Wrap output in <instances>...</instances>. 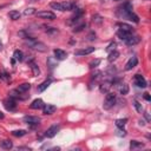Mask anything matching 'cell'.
I'll return each mask as SVG.
<instances>
[{"label": "cell", "mask_w": 151, "mask_h": 151, "mask_svg": "<svg viewBox=\"0 0 151 151\" xmlns=\"http://www.w3.org/2000/svg\"><path fill=\"white\" fill-rule=\"evenodd\" d=\"M99 63H100V60H99V59L91 62V63H90V69H93V67H96V66H97V65H98Z\"/></svg>", "instance_id": "35"}, {"label": "cell", "mask_w": 151, "mask_h": 151, "mask_svg": "<svg viewBox=\"0 0 151 151\" xmlns=\"http://www.w3.org/2000/svg\"><path fill=\"white\" fill-rule=\"evenodd\" d=\"M94 51V47H85V48H83V50H77L74 52V55H79V57H82V55H87V54H90V53H92Z\"/></svg>", "instance_id": "12"}, {"label": "cell", "mask_w": 151, "mask_h": 151, "mask_svg": "<svg viewBox=\"0 0 151 151\" xmlns=\"http://www.w3.org/2000/svg\"><path fill=\"white\" fill-rule=\"evenodd\" d=\"M118 55H119V53H118L117 51H113V52H111V53L109 54V58H107V60H109L110 63L115 62V60L118 58Z\"/></svg>", "instance_id": "26"}, {"label": "cell", "mask_w": 151, "mask_h": 151, "mask_svg": "<svg viewBox=\"0 0 151 151\" xmlns=\"http://www.w3.org/2000/svg\"><path fill=\"white\" fill-rule=\"evenodd\" d=\"M45 32L46 33H48V34H55V33H58V30L57 28H54V27H46L45 26Z\"/></svg>", "instance_id": "30"}, {"label": "cell", "mask_w": 151, "mask_h": 151, "mask_svg": "<svg viewBox=\"0 0 151 151\" xmlns=\"http://www.w3.org/2000/svg\"><path fill=\"white\" fill-rule=\"evenodd\" d=\"M55 110H57V106L51 105V104H46L43 107V113L44 115H52L53 112H55Z\"/></svg>", "instance_id": "14"}, {"label": "cell", "mask_w": 151, "mask_h": 151, "mask_svg": "<svg viewBox=\"0 0 151 151\" xmlns=\"http://www.w3.org/2000/svg\"><path fill=\"white\" fill-rule=\"evenodd\" d=\"M44 102L42 100V99H34L33 102H32V104H31V109H33V110H39V109H43L44 107Z\"/></svg>", "instance_id": "15"}, {"label": "cell", "mask_w": 151, "mask_h": 151, "mask_svg": "<svg viewBox=\"0 0 151 151\" xmlns=\"http://www.w3.org/2000/svg\"><path fill=\"white\" fill-rule=\"evenodd\" d=\"M8 17L12 19V20H18V19L21 17V14L19 13L18 11H11V12L8 13Z\"/></svg>", "instance_id": "24"}, {"label": "cell", "mask_w": 151, "mask_h": 151, "mask_svg": "<svg viewBox=\"0 0 151 151\" xmlns=\"http://www.w3.org/2000/svg\"><path fill=\"white\" fill-rule=\"evenodd\" d=\"M4 118V113L1 112V111H0V119H3Z\"/></svg>", "instance_id": "40"}, {"label": "cell", "mask_w": 151, "mask_h": 151, "mask_svg": "<svg viewBox=\"0 0 151 151\" xmlns=\"http://www.w3.org/2000/svg\"><path fill=\"white\" fill-rule=\"evenodd\" d=\"M118 27H119V31H123V32H127V33H134V28L132 26L127 25V24H118Z\"/></svg>", "instance_id": "16"}, {"label": "cell", "mask_w": 151, "mask_h": 151, "mask_svg": "<svg viewBox=\"0 0 151 151\" xmlns=\"http://www.w3.org/2000/svg\"><path fill=\"white\" fill-rule=\"evenodd\" d=\"M86 27V24H82V25H79V26H77L73 31L74 32H80V31H83V28H85Z\"/></svg>", "instance_id": "34"}, {"label": "cell", "mask_w": 151, "mask_h": 151, "mask_svg": "<svg viewBox=\"0 0 151 151\" xmlns=\"http://www.w3.org/2000/svg\"><path fill=\"white\" fill-rule=\"evenodd\" d=\"M59 125H52L51 127H48L47 130H46V132H45V137H47V138H53L55 135H57V132L59 131Z\"/></svg>", "instance_id": "8"}, {"label": "cell", "mask_w": 151, "mask_h": 151, "mask_svg": "<svg viewBox=\"0 0 151 151\" xmlns=\"http://www.w3.org/2000/svg\"><path fill=\"white\" fill-rule=\"evenodd\" d=\"M0 79H3L5 82H10L11 80V77L6 73V72H0Z\"/></svg>", "instance_id": "31"}, {"label": "cell", "mask_w": 151, "mask_h": 151, "mask_svg": "<svg viewBox=\"0 0 151 151\" xmlns=\"http://www.w3.org/2000/svg\"><path fill=\"white\" fill-rule=\"evenodd\" d=\"M27 134V131L26 130H15V131H12V135L14 137H23Z\"/></svg>", "instance_id": "25"}, {"label": "cell", "mask_w": 151, "mask_h": 151, "mask_svg": "<svg viewBox=\"0 0 151 151\" xmlns=\"http://www.w3.org/2000/svg\"><path fill=\"white\" fill-rule=\"evenodd\" d=\"M26 39H27V40H26V44H27L31 48H33V50H35V51H39V52H45V51H46V45H45L44 43L35 40L34 38H32V37L26 38Z\"/></svg>", "instance_id": "3"}, {"label": "cell", "mask_w": 151, "mask_h": 151, "mask_svg": "<svg viewBox=\"0 0 151 151\" xmlns=\"http://www.w3.org/2000/svg\"><path fill=\"white\" fill-rule=\"evenodd\" d=\"M18 150H31V149H28V148H26V146H18Z\"/></svg>", "instance_id": "39"}, {"label": "cell", "mask_w": 151, "mask_h": 151, "mask_svg": "<svg viewBox=\"0 0 151 151\" xmlns=\"http://www.w3.org/2000/svg\"><path fill=\"white\" fill-rule=\"evenodd\" d=\"M28 1H31V3H32V1H35V0H28Z\"/></svg>", "instance_id": "41"}, {"label": "cell", "mask_w": 151, "mask_h": 151, "mask_svg": "<svg viewBox=\"0 0 151 151\" xmlns=\"http://www.w3.org/2000/svg\"><path fill=\"white\" fill-rule=\"evenodd\" d=\"M118 14H119L121 17H123V18H126V19H129V20L136 23V24L139 23V18H138L134 12H132V7H131L130 3H125L122 7H119Z\"/></svg>", "instance_id": "1"}, {"label": "cell", "mask_w": 151, "mask_h": 151, "mask_svg": "<svg viewBox=\"0 0 151 151\" xmlns=\"http://www.w3.org/2000/svg\"><path fill=\"white\" fill-rule=\"evenodd\" d=\"M144 99H145V100H148V102L151 99V98H150V96H149V93H144Z\"/></svg>", "instance_id": "38"}, {"label": "cell", "mask_w": 151, "mask_h": 151, "mask_svg": "<svg viewBox=\"0 0 151 151\" xmlns=\"http://www.w3.org/2000/svg\"><path fill=\"white\" fill-rule=\"evenodd\" d=\"M30 67H31V70H32V72H33V76H37L40 73V70H39V67H38V65L32 60V62H30Z\"/></svg>", "instance_id": "22"}, {"label": "cell", "mask_w": 151, "mask_h": 151, "mask_svg": "<svg viewBox=\"0 0 151 151\" xmlns=\"http://www.w3.org/2000/svg\"><path fill=\"white\" fill-rule=\"evenodd\" d=\"M13 58L18 62H23L24 60V53L20 50H15L14 53H13Z\"/></svg>", "instance_id": "20"}, {"label": "cell", "mask_w": 151, "mask_h": 151, "mask_svg": "<svg viewBox=\"0 0 151 151\" xmlns=\"http://www.w3.org/2000/svg\"><path fill=\"white\" fill-rule=\"evenodd\" d=\"M117 98H116V94L115 93H107L106 97H105V100H104V104H103V107L105 110H110L113 105H115Z\"/></svg>", "instance_id": "4"}, {"label": "cell", "mask_w": 151, "mask_h": 151, "mask_svg": "<svg viewBox=\"0 0 151 151\" xmlns=\"http://www.w3.org/2000/svg\"><path fill=\"white\" fill-rule=\"evenodd\" d=\"M119 92H121V94H127V92H129V86H127L126 84H123V85L119 87Z\"/></svg>", "instance_id": "29"}, {"label": "cell", "mask_w": 151, "mask_h": 151, "mask_svg": "<svg viewBox=\"0 0 151 151\" xmlns=\"http://www.w3.org/2000/svg\"><path fill=\"white\" fill-rule=\"evenodd\" d=\"M137 64H138V59L136 58V57H132V58L126 63V65H125V70L126 71H130V70H132L135 66H137Z\"/></svg>", "instance_id": "13"}, {"label": "cell", "mask_w": 151, "mask_h": 151, "mask_svg": "<svg viewBox=\"0 0 151 151\" xmlns=\"http://www.w3.org/2000/svg\"><path fill=\"white\" fill-rule=\"evenodd\" d=\"M134 105H135L136 110H137L139 113H142V111H143V109H142V105H141V104H139L137 100H135V102H134Z\"/></svg>", "instance_id": "33"}, {"label": "cell", "mask_w": 151, "mask_h": 151, "mask_svg": "<svg viewBox=\"0 0 151 151\" xmlns=\"http://www.w3.org/2000/svg\"><path fill=\"white\" fill-rule=\"evenodd\" d=\"M53 53H54V55H55V59H58V60H64L66 57H67V53H66L65 51L60 50V48H55V50L53 51Z\"/></svg>", "instance_id": "11"}, {"label": "cell", "mask_w": 151, "mask_h": 151, "mask_svg": "<svg viewBox=\"0 0 151 151\" xmlns=\"http://www.w3.org/2000/svg\"><path fill=\"white\" fill-rule=\"evenodd\" d=\"M115 47H116V43H111V44H110V46L106 48V51H107V52H110V51H112V48L115 50Z\"/></svg>", "instance_id": "36"}, {"label": "cell", "mask_w": 151, "mask_h": 151, "mask_svg": "<svg viewBox=\"0 0 151 151\" xmlns=\"http://www.w3.org/2000/svg\"><path fill=\"white\" fill-rule=\"evenodd\" d=\"M135 84L138 87H142V89L146 87V80H145V78L143 77L142 74H136L135 76Z\"/></svg>", "instance_id": "10"}, {"label": "cell", "mask_w": 151, "mask_h": 151, "mask_svg": "<svg viewBox=\"0 0 151 151\" xmlns=\"http://www.w3.org/2000/svg\"><path fill=\"white\" fill-rule=\"evenodd\" d=\"M125 42V44L126 45H130V46H132V45H136V44H138L139 42H141V38L138 37V35H135V34H130L126 39L124 40Z\"/></svg>", "instance_id": "7"}, {"label": "cell", "mask_w": 151, "mask_h": 151, "mask_svg": "<svg viewBox=\"0 0 151 151\" xmlns=\"http://www.w3.org/2000/svg\"><path fill=\"white\" fill-rule=\"evenodd\" d=\"M0 148H3L5 150H10V149L13 148V143L11 141H8V139H5L3 142H0Z\"/></svg>", "instance_id": "18"}, {"label": "cell", "mask_w": 151, "mask_h": 151, "mask_svg": "<svg viewBox=\"0 0 151 151\" xmlns=\"http://www.w3.org/2000/svg\"><path fill=\"white\" fill-rule=\"evenodd\" d=\"M115 1H118V0H115Z\"/></svg>", "instance_id": "42"}, {"label": "cell", "mask_w": 151, "mask_h": 151, "mask_svg": "<svg viewBox=\"0 0 151 151\" xmlns=\"http://www.w3.org/2000/svg\"><path fill=\"white\" fill-rule=\"evenodd\" d=\"M126 122H127V119H126V118H124V119H117V121H116V125H117V127L123 129V127L125 126Z\"/></svg>", "instance_id": "28"}, {"label": "cell", "mask_w": 151, "mask_h": 151, "mask_svg": "<svg viewBox=\"0 0 151 151\" xmlns=\"http://www.w3.org/2000/svg\"><path fill=\"white\" fill-rule=\"evenodd\" d=\"M26 124L31 125V126H35L40 123V118L39 117H35V116H25L23 119Z\"/></svg>", "instance_id": "5"}, {"label": "cell", "mask_w": 151, "mask_h": 151, "mask_svg": "<svg viewBox=\"0 0 151 151\" xmlns=\"http://www.w3.org/2000/svg\"><path fill=\"white\" fill-rule=\"evenodd\" d=\"M37 15L42 18V19H47V20H54L55 19V14L51 11H42V12H38Z\"/></svg>", "instance_id": "6"}, {"label": "cell", "mask_w": 151, "mask_h": 151, "mask_svg": "<svg viewBox=\"0 0 151 151\" xmlns=\"http://www.w3.org/2000/svg\"><path fill=\"white\" fill-rule=\"evenodd\" d=\"M30 87H31V85L28 84V83H24V84H21V85H19V87L17 89L20 93H26L28 90H30Z\"/></svg>", "instance_id": "23"}, {"label": "cell", "mask_w": 151, "mask_h": 151, "mask_svg": "<svg viewBox=\"0 0 151 151\" xmlns=\"http://www.w3.org/2000/svg\"><path fill=\"white\" fill-rule=\"evenodd\" d=\"M93 39H96V33H91L89 35V40H93Z\"/></svg>", "instance_id": "37"}, {"label": "cell", "mask_w": 151, "mask_h": 151, "mask_svg": "<svg viewBox=\"0 0 151 151\" xmlns=\"http://www.w3.org/2000/svg\"><path fill=\"white\" fill-rule=\"evenodd\" d=\"M52 83V79L51 78H48V79H46L45 82H43L39 86H38V91H39V92H43V91H45L48 86H50V84Z\"/></svg>", "instance_id": "17"}, {"label": "cell", "mask_w": 151, "mask_h": 151, "mask_svg": "<svg viewBox=\"0 0 151 151\" xmlns=\"http://www.w3.org/2000/svg\"><path fill=\"white\" fill-rule=\"evenodd\" d=\"M142 148H144V144H143V143H141V142H138V141H131V143H130V149H131V150L142 149Z\"/></svg>", "instance_id": "19"}, {"label": "cell", "mask_w": 151, "mask_h": 151, "mask_svg": "<svg viewBox=\"0 0 151 151\" xmlns=\"http://www.w3.org/2000/svg\"><path fill=\"white\" fill-rule=\"evenodd\" d=\"M51 8L58 10V11H73L76 7V4L72 1H64V3H51Z\"/></svg>", "instance_id": "2"}, {"label": "cell", "mask_w": 151, "mask_h": 151, "mask_svg": "<svg viewBox=\"0 0 151 151\" xmlns=\"http://www.w3.org/2000/svg\"><path fill=\"white\" fill-rule=\"evenodd\" d=\"M8 94H10V97L13 98V99H25L24 97L20 96V92H19L18 90H12V91H10Z\"/></svg>", "instance_id": "21"}, {"label": "cell", "mask_w": 151, "mask_h": 151, "mask_svg": "<svg viewBox=\"0 0 151 151\" xmlns=\"http://www.w3.org/2000/svg\"><path fill=\"white\" fill-rule=\"evenodd\" d=\"M34 13H35V10H34V8H32V7L26 8V10H25V12H24V14H25V15H31V14H34Z\"/></svg>", "instance_id": "32"}, {"label": "cell", "mask_w": 151, "mask_h": 151, "mask_svg": "<svg viewBox=\"0 0 151 151\" xmlns=\"http://www.w3.org/2000/svg\"><path fill=\"white\" fill-rule=\"evenodd\" d=\"M111 84H112V83H110V82L103 83V84L100 85V91H102V92H109V90H110V87H111Z\"/></svg>", "instance_id": "27"}, {"label": "cell", "mask_w": 151, "mask_h": 151, "mask_svg": "<svg viewBox=\"0 0 151 151\" xmlns=\"http://www.w3.org/2000/svg\"><path fill=\"white\" fill-rule=\"evenodd\" d=\"M4 105H5L6 110H8V111H15V109H17V102H15V99H13L11 97L8 99L4 100Z\"/></svg>", "instance_id": "9"}]
</instances>
